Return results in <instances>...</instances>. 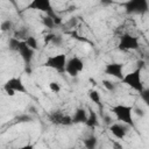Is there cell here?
<instances>
[{
    "label": "cell",
    "mask_w": 149,
    "mask_h": 149,
    "mask_svg": "<svg viewBox=\"0 0 149 149\" xmlns=\"http://www.w3.org/2000/svg\"><path fill=\"white\" fill-rule=\"evenodd\" d=\"M143 64L144 63L142 61H139L137 62L139 66L136 69H134L133 71H130L128 73H125V76L121 80L123 84H126L127 86H129L130 88H133L134 91H136L139 93L144 88L143 81H142V74H141L142 69H143Z\"/></svg>",
    "instance_id": "6da1fadb"
},
{
    "label": "cell",
    "mask_w": 149,
    "mask_h": 149,
    "mask_svg": "<svg viewBox=\"0 0 149 149\" xmlns=\"http://www.w3.org/2000/svg\"><path fill=\"white\" fill-rule=\"evenodd\" d=\"M111 112L115 115L118 121L123 122L132 128L135 127V122L133 118V106L125 105V104H118L111 107Z\"/></svg>",
    "instance_id": "7a4b0ae2"
},
{
    "label": "cell",
    "mask_w": 149,
    "mask_h": 149,
    "mask_svg": "<svg viewBox=\"0 0 149 149\" xmlns=\"http://www.w3.org/2000/svg\"><path fill=\"white\" fill-rule=\"evenodd\" d=\"M127 14H137L144 15L149 12V1L148 0H127L123 3Z\"/></svg>",
    "instance_id": "3957f363"
},
{
    "label": "cell",
    "mask_w": 149,
    "mask_h": 149,
    "mask_svg": "<svg viewBox=\"0 0 149 149\" xmlns=\"http://www.w3.org/2000/svg\"><path fill=\"white\" fill-rule=\"evenodd\" d=\"M66 62H68V58H66L65 54H56V55L48 56L43 65L49 69H52L59 73H63V72H65Z\"/></svg>",
    "instance_id": "277c9868"
},
{
    "label": "cell",
    "mask_w": 149,
    "mask_h": 149,
    "mask_svg": "<svg viewBox=\"0 0 149 149\" xmlns=\"http://www.w3.org/2000/svg\"><path fill=\"white\" fill-rule=\"evenodd\" d=\"M140 47V41L137 36H134L129 33H125L120 35L118 42V49L121 51H132L137 50Z\"/></svg>",
    "instance_id": "5b68a950"
},
{
    "label": "cell",
    "mask_w": 149,
    "mask_h": 149,
    "mask_svg": "<svg viewBox=\"0 0 149 149\" xmlns=\"http://www.w3.org/2000/svg\"><path fill=\"white\" fill-rule=\"evenodd\" d=\"M3 91L7 93V95L13 97L16 92L19 93H27V88L24 83L20 77H12L3 84Z\"/></svg>",
    "instance_id": "8992f818"
},
{
    "label": "cell",
    "mask_w": 149,
    "mask_h": 149,
    "mask_svg": "<svg viewBox=\"0 0 149 149\" xmlns=\"http://www.w3.org/2000/svg\"><path fill=\"white\" fill-rule=\"evenodd\" d=\"M26 9L29 10H38L42 13H45L47 15H50L52 17H56L52 10L51 0H30V2L27 5Z\"/></svg>",
    "instance_id": "52a82bcc"
},
{
    "label": "cell",
    "mask_w": 149,
    "mask_h": 149,
    "mask_svg": "<svg viewBox=\"0 0 149 149\" xmlns=\"http://www.w3.org/2000/svg\"><path fill=\"white\" fill-rule=\"evenodd\" d=\"M84 70V62L80 57L78 56H73L71 58L68 59L66 62V66H65V72L71 76V77H77L78 74L81 73V71Z\"/></svg>",
    "instance_id": "ba28073f"
},
{
    "label": "cell",
    "mask_w": 149,
    "mask_h": 149,
    "mask_svg": "<svg viewBox=\"0 0 149 149\" xmlns=\"http://www.w3.org/2000/svg\"><path fill=\"white\" fill-rule=\"evenodd\" d=\"M16 52L21 56V58L23 59L24 64H26L27 66H29V65H30V63H31V61H33V57H34V52H35V50H34V49H31V48H30V47L24 42V40H23V41H22V40H20V43H19V47H17Z\"/></svg>",
    "instance_id": "9c48e42d"
},
{
    "label": "cell",
    "mask_w": 149,
    "mask_h": 149,
    "mask_svg": "<svg viewBox=\"0 0 149 149\" xmlns=\"http://www.w3.org/2000/svg\"><path fill=\"white\" fill-rule=\"evenodd\" d=\"M105 73L108 76H112L119 80H122L125 73H123V64L119 62H112L106 64L105 66Z\"/></svg>",
    "instance_id": "30bf717a"
},
{
    "label": "cell",
    "mask_w": 149,
    "mask_h": 149,
    "mask_svg": "<svg viewBox=\"0 0 149 149\" xmlns=\"http://www.w3.org/2000/svg\"><path fill=\"white\" fill-rule=\"evenodd\" d=\"M128 127L126 123L123 122H116V123H112L109 126V132L112 133V135L119 140H123L127 135L128 132Z\"/></svg>",
    "instance_id": "8fae6325"
},
{
    "label": "cell",
    "mask_w": 149,
    "mask_h": 149,
    "mask_svg": "<svg viewBox=\"0 0 149 149\" xmlns=\"http://www.w3.org/2000/svg\"><path fill=\"white\" fill-rule=\"evenodd\" d=\"M87 118H88V113L86 112L85 108H77L72 115V121L73 123H85L87 121Z\"/></svg>",
    "instance_id": "7c38bea8"
},
{
    "label": "cell",
    "mask_w": 149,
    "mask_h": 149,
    "mask_svg": "<svg viewBox=\"0 0 149 149\" xmlns=\"http://www.w3.org/2000/svg\"><path fill=\"white\" fill-rule=\"evenodd\" d=\"M98 123H99V119H98L97 113L93 112V111H90L88 118H87V121L85 122V125L87 127H90V128H95L98 126Z\"/></svg>",
    "instance_id": "4fadbf2b"
},
{
    "label": "cell",
    "mask_w": 149,
    "mask_h": 149,
    "mask_svg": "<svg viewBox=\"0 0 149 149\" xmlns=\"http://www.w3.org/2000/svg\"><path fill=\"white\" fill-rule=\"evenodd\" d=\"M63 116H64V114L61 111H52L49 115V119H50L51 123H54V125H62Z\"/></svg>",
    "instance_id": "5bb4252c"
},
{
    "label": "cell",
    "mask_w": 149,
    "mask_h": 149,
    "mask_svg": "<svg viewBox=\"0 0 149 149\" xmlns=\"http://www.w3.org/2000/svg\"><path fill=\"white\" fill-rule=\"evenodd\" d=\"M97 144H98V139H97L94 135H91V136H88V137H86V139L84 140V146H85L86 148H88V149L95 148Z\"/></svg>",
    "instance_id": "9a60e30c"
},
{
    "label": "cell",
    "mask_w": 149,
    "mask_h": 149,
    "mask_svg": "<svg viewBox=\"0 0 149 149\" xmlns=\"http://www.w3.org/2000/svg\"><path fill=\"white\" fill-rule=\"evenodd\" d=\"M88 97H90L91 101L94 102L97 106H99V107L101 106V102H100V94H99L98 91H95V90H90V91H88Z\"/></svg>",
    "instance_id": "2e32d148"
},
{
    "label": "cell",
    "mask_w": 149,
    "mask_h": 149,
    "mask_svg": "<svg viewBox=\"0 0 149 149\" xmlns=\"http://www.w3.org/2000/svg\"><path fill=\"white\" fill-rule=\"evenodd\" d=\"M24 42H26L31 49H34V50L37 49V40H36L34 36H27V37L24 38Z\"/></svg>",
    "instance_id": "e0dca14e"
},
{
    "label": "cell",
    "mask_w": 149,
    "mask_h": 149,
    "mask_svg": "<svg viewBox=\"0 0 149 149\" xmlns=\"http://www.w3.org/2000/svg\"><path fill=\"white\" fill-rule=\"evenodd\" d=\"M140 97H141L142 101L149 107V87H148V88L144 87V88L140 92Z\"/></svg>",
    "instance_id": "ac0fdd59"
},
{
    "label": "cell",
    "mask_w": 149,
    "mask_h": 149,
    "mask_svg": "<svg viewBox=\"0 0 149 149\" xmlns=\"http://www.w3.org/2000/svg\"><path fill=\"white\" fill-rule=\"evenodd\" d=\"M102 86H104L107 91H109V92H114V91L116 90L115 83H112V81H109V80H102Z\"/></svg>",
    "instance_id": "d6986e66"
},
{
    "label": "cell",
    "mask_w": 149,
    "mask_h": 149,
    "mask_svg": "<svg viewBox=\"0 0 149 149\" xmlns=\"http://www.w3.org/2000/svg\"><path fill=\"white\" fill-rule=\"evenodd\" d=\"M49 90L52 92V93H58L61 91V85L58 81H50L49 83Z\"/></svg>",
    "instance_id": "ffe728a7"
},
{
    "label": "cell",
    "mask_w": 149,
    "mask_h": 149,
    "mask_svg": "<svg viewBox=\"0 0 149 149\" xmlns=\"http://www.w3.org/2000/svg\"><path fill=\"white\" fill-rule=\"evenodd\" d=\"M63 42V38L59 36V35H54L52 40H51V43L52 44H56V45H61Z\"/></svg>",
    "instance_id": "44dd1931"
},
{
    "label": "cell",
    "mask_w": 149,
    "mask_h": 149,
    "mask_svg": "<svg viewBox=\"0 0 149 149\" xmlns=\"http://www.w3.org/2000/svg\"><path fill=\"white\" fill-rule=\"evenodd\" d=\"M10 27H12V22H10L9 20L3 21V22H2V24H1V29H2V31L7 30V29H10Z\"/></svg>",
    "instance_id": "7402d4cb"
},
{
    "label": "cell",
    "mask_w": 149,
    "mask_h": 149,
    "mask_svg": "<svg viewBox=\"0 0 149 149\" xmlns=\"http://www.w3.org/2000/svg\"><path fill=\"white\" fill-rule=\"evenodd\" d=\"M16 120H19V122H27V121H30L31 118L28 115H20L19 118H16Z\"/></svg>",
    "instance_id": "603a6c76"
},
{
    "label": "cell",
    "mask_w": 149,
    "mask_h": 149,
    "mask_svg": "<svg viewBox=\"0 0 149 149\" xmlns=\"http://www.w3.org/2000/svg\"><path fill=\"white\" fill-rule=\"evenodd\" d=\"M52 37H54V34H48V35H45V36H44V43H45V44L51 43Z\"/></svg>",
    "instance_id": "cb8c5ba5"
},
{
    "label": "cell",
    "mask_w": 149,
    "mask_h": 149,
    "mask_svg": "<svg viewBox=\"0 0 149 149\" xmlns=\"http://www.w3.org/2000/svg\"><path fill=\"white\" fill-rule=\"evenodd\" d=\"M112 1H113V0H100V2H101L102 5H109V3H112Z\"/></svg>",
    "instance_id": "d4e9b609"
}]
</instances>
